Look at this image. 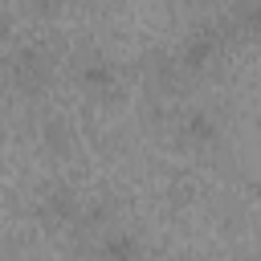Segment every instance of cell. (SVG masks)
<instances>
[{"mask_svg": "<svg viewBox=\"0 0 261 261\" xmlns=\"http://www.w3.org/2000/svg\"><path fill=\"white\" fill-rule=\"evenodd\" d=\"M73 82H77V90H82L86 98H94V102H114V98L122 94V69H118L106 53H86V57H77Z\"/></svg>", "mask_w": 261, "mask_h": 261, "instance_id": "3957f363", "label": "cell"}, {"mask_svg": "<svg viewBox=\"0 0 261 261\" xmlns=\"http://www.w3.org/2000/svg\"><path fill=\"white\" fill-rule=\"evenodd\" d=\"M228 41H232L228 20H220V24H200V29H192V33L184 37V45L175 49V65L184 69V77L208 73V69H212V65L224 57Z\"/></svg>", "mask_w": 261, "mask_h": 261, "instance_id": "7a4b0ae2", "label": "cell"}, {"mask_svg": "<svg viewBox=\"0 0 261 261\" xmlns=\"http://www.w3.org/2000/svg\"><path fill=\"white\" fill-rule=\"evenodd\" d=\"M90 241H94V249H90L94 261H143V241H139V232H130V228L110 224V228H102V232L90 237Z\"/></svg>", "mask_w": 261, "mask_h": 261, "instance_id": "8992f818", "label": "cell"}, {"mask_svg": "<svg viewBox=\"0 0 261 261\" xmlns=\"http://www.w3.org/2000/svg\"><path fill=\"white\" fill-rule=\"evenodd\" d=\"M8 37H12V16H8L4 8H0V45H4Z\"/></svg>", "mask_w": 261, "mask_h": 261, "instance_id": "30bf717a", "label": "cell"}, {"mask_svg": "<svg viewBox=\"0 0 261 261\" xmlns=\"http://www.w3.org/2000/svg\"><path fill=\"white\" fill-rule=\"evenodd\" d=\"M184 4H216V0H184Z\"/></svg>", "mask_w": 261, "mask_h": 261, "instance_id": "8fae6325", "label": "cell"}, {"mask_svg": "<svg viewBox=\"0 0 261 261\" xmlns=\"http://www.w3.org/2000/svg\"><path fill=\"white\" fill-rule=\"evenodd\" d=\"M228 29L237 37L261 41V0H237L232 4V16H228Z\"/></svg>", "mask_w": 261, "mask_h": 261, "instance_id": "52a82bcc", "label": "cell"}, {"mask_svg": "<svg viewBox=\"0 0 261 261\" xmlns=\"http://www.w3.org/2000/svg\"><path fill=\"white\" fill-rule=\"evenodd\" d=\"M82 208H86V200L69 184H49L37 200V216H41L45 228H77Z\"/></svg>", "mask_w": 261, "mask_h": 261, "instance_id": "277c9868", "label": "cell"}, {"mask_svg": "<svg viewBox=\"0 0 261 261\" xmlns=\"http://www.w3.org/2000/svg\"><path fill=\"white\" fill-rule=\"evenodd\" d=\"M175 139L188 151H212L220 143V122H216V114L208 106H188L175 118Z\"/></svg>", "mask_w": 261, "mask_h": 261, "instance_id": "5b68a950", "label": "cell"}, {"mask_svg": "<svg viewBox=\"0 0 261 261\" xmlns=\"http://www.w3.org/2000/svg\"><path fill=\"white\" fill-rule=\"evenodd\" d=\"M147 73H151V82H155L159 90H175V86L184 82V69L175 65V53H155L151 65H147Z\"/></svg>", "mask_w": 261, "mask_h": 261, "instance_id": "ba28073f", "label": "cell"}, {"mask_svg": "<svg viewBox=\"0 0 261 261\" xmlns=\"http://www.w3.org/2000/svg\"><path fill=\"white\" fill-rule=\"evenodd\" d=\"M41 139H45L57 155H65V151H69V126H65L61 118H49V122H45V130H41Z\"/></svg>", "mask_w": 261, "mask_h": 261, "instance_id": "9c48e42d", "label": "cell"}, {"mask_svg": "<svg viewBox=\"0 0 261 261\" xmlns=\"http://www.w3.org/2000/svg\"><path fill=\"white\" fill-rule=\"evenodd\" d=\"M0 65H4L8 86H12L16 94H24V98H41V94L53 86V77H57V61H53V53H49L45 45H20V49H12Z\"/></svg>", "mask_w": 261, "mask_h": 261, "instance_id": "6da1fadb", "label": "cell"}]
</instances>
